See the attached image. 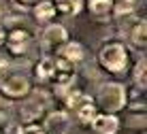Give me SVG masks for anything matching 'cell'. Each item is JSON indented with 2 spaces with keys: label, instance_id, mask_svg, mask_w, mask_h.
<instances>
[{
  "label": "cell",
  "instance_id": "obj_1",
  "mask_svg": "<svg viewBox=\"0 0 147 134\" xmlns=\"http://www.w3.org/2000/svg\"><path fill=\"white\" fill-rule=\"evenodd\" d=\"M100 68L105 73L113 75V77H121L124 73H128L130 66V51L121 40H107L100 45L98 53H96Z\"/></svg>",
  "mask_w": 147,
  "mask_h": 134
},
{
  "label": "cell",
  "instance_id": "obj_9",
  "mask_svg": "<svg viewBox=\"0 0 147 134\" xmlns=\"http://www.w3.org/2000/svg\"><path fill=\"white\" fill-rule=\"evenodd\" d=\"M90 128L96 134H117L121 128V121L117 117V113H102L98 111V115L94 117V121L90 123Z\"/></svg>",
  "mask_w": 147,
  "mask_h": 134
},
{
  "label": "cell",
  "instance_id": "obj_3",
  "mask_svg": "<svg viewBox=\"0 0 147 134\" xmlns=\"http://www.w3.org/2000/svg\"><path fill=\"white\" fill-rule=\"evenodd\" d=\"M47 104H49V96L43 92H30V94L22 100L19 106V123L28 126V123H36L43 121V117L47 115Z\"/></svg>",
  "mask_w": 147,
  "mask_h": 134
},
{
  "label": "cell",
  "instance_id": "obj_19",
  "mask_svg": "<svg viewBox=\"0 0 147 134\" xmlns=\"http://www.w3.org/2000/svg\"><path fill=\"white\" fill-rule=\"evenodd\" d=\"M145 70H147V62H145V58H141L134 64V68H132V81L136 83V87H143V90H145V85H147Z\"/></svg>",
  "mask_w": 147,
  "mask_h": 134
},
{
  "label": "cell",
  "instance_id": "obj_8",
  "mask_svg": "<svg viewBox=\"0 0 147 134\" xmlns=\"http://www.w3.org/2000/svg\"><path fill=\"white\" fill-rule=\"evenodd\" d=\"M70 113L68 111H47L43 117V130L45 134H68L70 132Z\"/></svg>",
  "mask_w": 147,
  "mask_h": 134
},
{
  "label": "cell",
  "instance_id": "obj_17",
  "mask_svg": "<svg viewBox=\"0 0 147 134\" xmlns=\"http://www.w3.org/2000/svg\"><path fill=\"white\" fill-rule=\"evenodd\" d=\"M88 94H85L83 90H77V87H68V92H66V96H64V111H68V113H75L79 109L81 104H83L85 100H88Z\"/></svg>",
  "mask_w": 147,
  "mask_h": 134
},
{
  "label": "cell",
  "instance_id": "obj_20",
  "mask_svg": "<svg viewBox=\"0 0 147 134\" xmlns=\"http://www.w3.org/2000/svg\"><path fill=\"white\" fill-rule=\"evenodd\" d=\"M11 123H13V111L9 106L0 104V132H4Z\"/></svg>",
  "mask_w": 147,
  "mask_h": 134
},
{
  "label": "cell",
  "instance_id": "obj_7",
  "mask_svg": "<svg viewBox=\"0 0 147 134\" xmlns=\"http://www.w3.org/2000/svg\"><path fill=\"white\" fill-rule=\"evenodd\" d=\"M53 64H55V70H53L51 85L60 87V90H68V87L73 85L75 77H77L75 64H70V62L66 58H62L60 53H53Z\"/></svg>",
  "mask_w": 147,
  "mask_h": 134
},
{
  "label": "cell",
  "instance_id": "obj_18",
  "mask_svg": "<svg viewBox=\"0 0 147 134\" xmlns=\"http://www.w3.org/2000/svg\"><path fill=\"white\" fill-rule=\"evenodd\" d=\"M55 11L62 15H77L83 9V0H53Z\"/></svg>",
  "mask_w": 147,
  "mask_h": 134
},
{
  "label": "cell",
  "instance_id": "obj_16",
  "mask_svg": "<svg viewBox=\"0 0 147 134\" xmlns=\"http://www.w3.org/2000/svg\"><path fill=\"white\" fill-rule=\"evenodd\" d=\"M75 117H77V121L81 123V126H90V123L94 121V117L98 115V106L94 104V100H92V96L88 98V100L83 102V104L79 106L77 111L73 113Z\"/></svg>",
  "mask_w": 147,
  "mask_h": 134
},
{
  "label": "cell",
  "instance_id": "obj_11",
  "mask_svg": "<svg viewBox=\"0 0 147 134\" xmlns=\"http://www.w3.org/2000/svg\"><path fill=\"white\" fill-rule=\"evenodd\" d=\"M128 40L134 49L139 51H145L147 47V22L145 19H132L130 24V30H128Z\"/></svg>",
  "mask_w": 147,
  "mask_h": 134
},
{
  "label": "cell",
  "instance_id": "obj_5",
  "mask_svg": "<svg viewBox=\"0 0 147 134\" xmlns=\"http://www.w3.org/2000/svg\"><path fill=\"white\" fill-rule=\"evenodd\" d=\"M4 49L13 55V58H24L28 55L30 47H32V34L26 28H13L7 30V38H4Z\"/></svg>",
  "mask_w": 147,
  "mask_h": 134
},
{
  "label": "cell",
  "instance_id": "obj_24",
  "mask_svg": "<svg viewBox=\"0 0 147 134\" xmlns=\"http://www.w3.org/2000/svg\"><path fill=\"white\" fill-rule=\"evenodd\" d=\"M4 75H7V70H4V64L0 62V81H2V77H4Z\"/></svg>",
  "mask_w": 147,
  "mask_h": 134
},
{
  "label": "cell",
  "instance_id": "obj_15",
  "mask_svg": "<svg viewBox=\"0 0 147 134\" xmlns=\"http://www.w3.org/2000/svg\"><path fill=\"white\" fill-rule=\"evenodd\" d=\"M32 15H34V19L40 22V24L53 22V17L58 15L53 0H36V2H34V7H32Z\"/></svg>",
  "mask_w": 147,
  "mask_h": 134
},
{
  "label": "cell",
  "instance_id": "obj_14",
  "mask_svg": "<svg viewBox=\"0 0 147 134\" xmlns=\"http://www.w3.org/2000/svg\"><path fill=\"white\" fill-rule=\"evenodd\" d=\"M53 70H55L53 55H43V58L36 62V66H34V79H36L38 83H51Z\"/></svg>",
  "mask_w": 147,
  "mask_h": 134
},
{
  "label": "cell",
  "instance_id": "obj_10",
  "mask_svg": "<svg viewBox=\"0 0 147 134\" xmlns=\"http://www.w3.org/2000/svg\"><path fill=\"white\" fill-rule=\"evenodd\" d=\"M83 7H88V13L96 22H107L109 17H113L115 0H83Z\"/></svg>",
  "mask_w": 147,
  "mask_h": 134
},
{
  "label": "cell",
  "instance_id": "obj_23",
  "mask_svg": "<svg viewBox=\"0 0 147 134\" xmlns=\"http://www.w3.org/2000/svg\"><path fill=\"white\" fill-rule=\"evenodd\" d=\"M4 38H7V28H4V24H0V47L4 45Z\"/></svg>",
  "mask_w": 147,
  "mask_h": 134
},
{
  "label": "cell",
  "instance_id": "obj_13",
  "mask_svg": "<svg viewBox=\"0 0 147 134\" xmlns=\"http://www.w3.org/2000/svg\"><path fill=\"white\" fill-rule=\"evenodd\" d=\"M62 58H66L70 64H81V62L85 60V47L79 43V40H66V43L60 47V51H58Z\"/></svg>",
  "mask_w": 147,
  "mask_h": 134
},
{
  "label": "cell",
  "instance_id": "obj_6",
  "mask_svg": "<svg viewBox=\"0 0 147 134\" xmlns=\"http://www.w3.org/2000/svg\"><path fill=\"white\" fill-rule=\"evenodd\" d=\"M70 36H68V30L64 28L62 24H55L51 22L47 26V28L43 30V36H40V45H43V51L45 55H53L58 53L60 47H62L64 43H66Z\"/></svg>",
  "mask_w": 147,
  "mask_h": 134
},
{
  "label": "cell",
  "instance_id": "obj_4",
  "mask_svg": "<svg viewBox=\"0 0 147 134\" xmlns=\"http://www.w3.org/2000/svg\"><path fill=\"white\" fill-rule=\"evenodd\" d=\"M32 81L24 73H11L4 75L0 81V96L7 100H24L30 92H32Z\"/></svg>",
  "mask_w": 147,
  "mask_h": 134
},
{
  "label": "cell",
  "instance_id": "obj_2",
  "mask_svg": "<svg viewBox=\"0 0 147 134\" xmlns=\"http://www.w3.org/2000/svg\"><path fill=\"white\" fill-rule=\"evenodd\" d=\"M92 100L102 113H119L128 106V87L121 81H105L98 85Z\"/></svg>",
  "mask_w": 147,
  "mask_h": 134
},
{
  "label": "cell",
  "instance_id": "obj_25",
  "mask_svg": "<svg viewBox=\"0 0 147 134\" xmlns=\"http://www.w3.org/2000/svg\"><path fill=\"white\" fill-rule=\"evenodd\" d=\"M0 134H2V132H0Z\"/></svg>",
  "mask_w": 147,
  "mask_h": 134
},
{
  "label": "cell",
  "instance_id": "obj_21",
  "mask_svg": "<svg viewBox=\"0 0 147 134\" xmlns=\"http://www.w3.org/2000/svg\"><path fill=\"white\" fill-rule=\"evenodd\" d=\"M11 2H13V7L22 9V11H28V9L34 7V2H36V0H11Z\"/></svg>",
  "mask_w": 147,
  "mask_h": 134
},
{
  "label": "cell",
  "instance_id": "obj_12",
  "mask_svg": "<svg viewBox=\"0 0 147 134\" xmlns=\"http://www.w3.org/2000/svg\"><path fill=\"white\" fill-rule=\"evenodd\" d=\"M141 2H143V0H115L113 17L119 19L121 24H124V22H130V19H134Z\"/></svg>",
  "mask_w": 147,
  "mask_h": 134
},
{
  "label": "cell",
  "instance_id": "obj_22",
  "mask_svg": "<svg viewBox=\"0 0 147 134\" xmlns=\"http://www.w3.org/2000/svg\"><path fill=\"white\" fill-rule=\"evenodd\" d=\"M24 134H45V130L36 123H28V126H24Z\"/></svg>",
  "mask_w": 147,
  "mask_h": 134
}]
</instances>
